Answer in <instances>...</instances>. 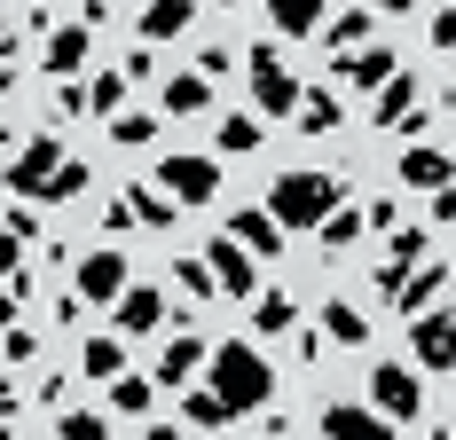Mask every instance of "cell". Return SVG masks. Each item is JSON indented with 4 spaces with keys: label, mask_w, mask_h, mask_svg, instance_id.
<instances>
[{
    "label": "cell",
    "mask_w": 456,
    "mask_h": 440,
    "mask_svg": "<svg viewBox=\"0 0 456 440\" xmlns=\"http://www.w3.org/2000/svg\"><path fill=\"white\" fill-rule=\"evenodd\" d=\"M322 338H330V346H370V314L354 307V299H330V307H322Z\"/></svg>",
    "instance_id": "cell-24"
},
{
    "label": "cell",
    "mask_w": 456,
    "mask_h": 440,
    "mask_svg": "<svg viewBox=\"0 0 456 440\" xmlns=\"http://www.w3.org/2000/svg\"><path fill=\"white\" fill-rule=\"evenodd\" d=\"M205 362H213V346H205L197 330H174V338L158 346V386H166V394H182V386L205 370Z\"/></svg>",
    "instance_id": "cell-13"
},
{
    "label": "cell",
    "mask_w": 456,
    "mask_h": 440,
    "mask_svg": "<svg viewBox=\"0 0 456 440\" xmlns=\"http://www.w3.org/2000/svg\"><path fill=\"white\" fill-rule=\"evenodd\" d=\"M55 440H110V417L102 409H63L55 417Z\"/></svg>",
    "instance_id": "cell-32"
},
{
    "label": "cell",
    "mask_w": 456,
    "mask_h": 440,
    "mask_svg": "<svg viewBox=\"0 0 456 440\" xmlns=\"http://www.w3.org/2000/svg\"><path fill=\"white\" fill-rule=\"evenodd\" d=\"M8 189H16V197H40V205H71V197L87 189V166H79L55 134H40V142H24V150H16Z\"/></svg>",
    "instance_id": "cell-1"
},
{
    "label": "cell",
    "mask_w": 456,
    "mask_h": 440,
    "mask_svg": "<svg viewBox=\"0 0 456 440\" xmlns=\"http://www.w3.org/2000/svg\"><path fill=\"white\" fill-rule=\"evenodd\" d=\"M362 220H370V205H354V197H346V205H338V213L315 228V236H322V252H346V244L362 236Z\"/></svg>",
    "instance_id": "cell-29"
},
{
    "label": "cell",
    "mask_w": 456,
    "mask_h": 440,
    "mask_svg": "<svg viewBox=\"0 0 456 440\" xmlns=\"http://www.w3.org/2000/svg\"><path fill=\"white\" fill-rule=\"evenodd\" d=\"M410 362L433 378V370H456V314L449 307H425L410 322Z\"/></svg>",
    "instance_id": "cell-8"
},
{
    "label": "cell",
    "mask_w": 456,
    "mask_h": 440,
    "mask_svg": "<svg viewBox=\"0 0 456 440\" xmlns=\"http://www.w3.org/2000/svg\"><path fill=\"white\" fill-rule=\"evenodd\" d=\"M252 330H260V338L299 330V299H291V291H260V299H252Z\"/></svg>",
    "instance_id": "cell-25"
},
{
    "label": "cell",
    "mask_w": 456,
    "mask_h": 440,
    "mask_svg": "<svg viewBox=\"0 0 456 440\" xmlns=\"http://www.w3.org/2000/svg\"><path fill=\"white\" fill-rule=\"evenodd\" d=\"M370 8H378V16H410L417 0H370Z\"/></svg>",
    "instance_id": "cell-43"
},
{
    "label": "cell",
    "mask_w": 456,
    "mask_h": 440,
    "mask_svg": "<svg viewBox=\"0 0 456 440\" xmlns=\"http://www.w3.org/2000/svg\"><path fill=\"white\" fill-rule=\"evenodd\" d=\"M110 409H118V417H142V409H150V386H142V378H110Z\"/></svg>",
    "instance_id": "cell-37"
},
{
    "label": "cell",
    "mask_w": 456,
    "mask_h": 440,
    "mask_svg": "<svg viewBox=\"0 0 456 440\" xmlns=\"http://www.w3.org/2000/svg\"><path fill=\"white\" fill-rule=\"evenodd\" d=\"M244 71H252V102H260V118H299L307 87H299V79L283 71V47H275V40H252Z\"/></svg>",
    "instance_id": "cell-4"
},
{
    "label": "cell",
    "mask_w": 456,
    "mask_h": 440,
    "mask_svg": "<svg viewBox=\"0 0 456 440\" xmlns=\"http://www.w3.org/2000/svg\"><path fill=\"white\" fill-rule=\"evenodd\" d=\"M228 236H236V244H252V252H260V260H275V252H283V236H291V228H283V220H275L268 205H236V220H228Z\"/></svg>",
    "instance_id": "cell-17"
},
{
    "label": "cell",
    "mask_w": 456,
    "mask_h": 440,
    "mask_svg": "<svg viewBox=\"0 0 456 440\" xmlns=\"http://www.w3.org/2000/svg\"><path fill=\"white\" fill-rule=\"evenodd\" d=\"M142 440H189V425H166V417H158V425H150Z\"/></svg>",
    "instance_id": "cell-42"
},
{
    "label": "cell",
    "mask_w": 456,
    "mask_h": 440,
    "mask_svg": "<svg viewBox=\"0 0 456 440\" xmlns=\"http://www.w3.org/2000/svg\"><path fill=\"white\" fill-rule=\"evenodd\" d=\"M8 244H16V252H32V244H40V220H32V197H16V205H8Z\"/></svg>",
    "instance_id": "cell-35"
},
{
    "label": "cell",
    "mask_w": 456,
    "mask_h": 440,
    "mask_svg": "<svg viewBox=\"0 0 456 440\" xmlns=\"http://www.w3.org/2000/svg\"><path fill=\"white\" fill-rule=\"evenodd\" d=\"M441 291H449V267H441V260H417L410 275H402V291H394V314H410V322H417Z\"/></svg>",
    "instance_id": "cell-18"
},
{
    "label": "cell",
    "mask_w": 456,
    "mask_h": 440,
    "mask_svg": "<svg viewBox=\"0 0 456 440\" xmlns=\"http://www.w3.org/2000/svg\"><path fill=\"white\" fill-rule=\"evenodd\" d=\"M126 87H134V71H126V63H118V71H94V118H118V110H126Z\"/></svg>",
    "instance_id": "cell-30"
},
{
    "label": "cell",
    "mask_w": 456,
    "mask_h": 440,
    "mask_svg": "<svg viewBox=\"0 0 456 440\" xmlns=\"http://www.w3.org/2000/svg\"><path fill=\"white\" fill-rule=\"evenodd\" d=\"M260 134H268V126H260L252 110H228V118H221V134H213V142H221L228 158H244V150H260Z\"/></svg>",
    "instance_id": "cell-31"
},
{
    "label": "cell",
    "mask_w": 456,
    "mask_h": 440,
    "mask_svg": "<svg viewBox=\"0 0 456 440\" xmlns=\"http://www.w3.org/2000/svg\"><path fill=\"white\" fill-rule=\"evenodd\" d=\"M322 40L338 47V55H346V47H370V40H378V8H346V16H330Z\"/></svg>",
    "instance_id": "cell-27"
},
{
    "label": "cell",
    "mask_w": 456,
    "mask_h": 440,
    "mask_svg": "<svg viewBox=\"0 0 456 440\" xmlns=\"http://www.w3.org/2000/svg\"><path fill=\"white\" fill-rule=\"evenodd\" d=\"M32 354H40V338H32V330H24V322H16V330H8V370H24V362H32Z\"/></svg>",
    "instance_id": "cell-39"
},
{
    "label": "cell",
    "mask_w": 456,
    "mask_h": 440,
    "mask_svg": "<svg viewBox=\"0 0 456 440\" xmlns=\"http://www.w3.org/2000/svg\"><path fill=\"white\" fill-rule=\"evenodd\" d=\"M213 386H221V394L236 401V417H244V409H268L275 370H268V354H260V346L228 338V346H213Z\"/></svg>",
    "instance_id": "cell-3"
},
{
    "label": "cell",
    "mask_w": 456,
    "mask_h": 440,
    "mask_svg": "<svg viewBox=\"0 0 456 440\" xmlns=\"http://www.w3.org/2000/svg\"><path fill=\"white\" fill-rule=\"evenodd\" d=\"M205 260H213V275H221V291H228V299H260V291H268V283H260V267H252L260 252H252V244H236L228 228L213 236V244H205Z\"/></svg>",
    "instance_id": "cell-9"
},
{
    "label": "cell",
    "mask_w": 456,
    "mask_h": 440,
    "mask_svg": "<svg viewBox=\"0 0 456 440\" xmlns=\"http://www.w3.org/2000/svg\"><path fill=\"white\" fill-rule=\"evenodd\" d=\"M126 213H134L142 228H174L182 197H174V189H126Z\"/></svg>",
    "instance_id": "cell-28"
},
{
    "label": "cell",
    "mask_w": 456,
    "mask_h": 440,
    "mask_svg": "<svg viewBox=\"0 0 456 440\" xmlns=\"http://www.w3.org/2000/svg\"><path fill=\"white\" fill-rule=\"evenodd\" d=\"M126 260H118V244H102V252H87V260H71V291L87 299V307H118L126 299Z\"/></svg>",
    "instance_id": "cell-5"
},
{
    "label": "cell",
    "mask_w": 456,
    "mask_h": 440,
    "mask_svg": "<svg viewBox=\"0 0 456 440\" xmlns=\"http://www.w3.org/2000/svg\"><path fill=\"white\" fill-rule=\"evenodd\" d=\"M346 205V181L338 174H315V166H283L268 189V213L283 220V228H322V220Z\"/></svg>",
    "instance_id": "cell-2"
},
{
    "label": "cell",
    "mask_w": 456,
    "mask_h": 440,
    "mask_svg": "<svg viewBox=\"0 0 456 440\" xmlns=\"http://www.w3.org/2000/svg\"><path fill=\"white\" fill-rule=\"evenodd\" d=\"M394 174H402V189H425V197H433V189H449V174H456V150H433V142H410Z\"/></svg>",
    "instance_id": "cell-15"
},
{
    "label": "cell",
    "mask_w": 456,
    "mask_h": 440,
    "mask_svg": "<svg viewBox=\"0 0 456 440\" xmlns=\"http://www.w3.org/2000/svg\"><path fill=\"white\" fill-rule=\"evenodd\" d=\"M126 330H94L87 346H79V378H94V386H110V378H126V346H118Z\"/></svg>",
    "instance_id": "cell-19"
},
{
    "label": "cell",
    "mask_w": 456,
    "mask_h": 440,
    "mask_svg": "<svg viewBox=\"0 0 456 440\" xmlns=\"http://www.w3.org/2000/svg\"><path fill=\"white\" fill-rule=\"evenodd\" d=\"M322 440H394V417L378 409V401H330L322 409Z\"/></svg>",
    "instance_id": "cell-11"
},
{
    "label": "cell",
    "mask_w": 456,
    "mask_h": 440,
    "mask_svg": "<svg viewBox=\"0 0 456 440\" xmlns=\"http://www.w3.org/2000/svg\"><path fill=\"white\" fill-rule=\"evenodd\" d=\"M79 110H94V94L71 87V79H55V94H47V118H79Z\"/></svg>",
    "instance_id": "cell-36"
},
{
    "label": "cell",
    "mask_w": 456,
    "mask_h": 440,
    "mask_svg": "<svg viewBox=\"0 0 456 440\" xmlns=\"http://www.w3.org/2000/svg\"><path fill=\"white\" fill-rule=\"evenodd\" d=\"M394 71H402V63H394V47H386V40L346 47V55H338V87H354V94H378Z\"/></svg>",
    "instance_id": "cell-12"
},
{
    "label": "cell",
    "mask_w": 456,
    "mask_h": 440,
    "mask_svg": "<svg viewBox=\"0 0 456 440\" xmlns=\"http://www.w3.org/2000/svg\"><path fill=\"white\" fill-rule=\"evenodd\" d=\"M158 189H174L182 205H213L221 197V166L205 150H174V158H158Z\"/></svg>",
    "instance_id": "cell-6"
},
{
    "label": "cell",
    "mask_w": 456,
    "mask_h": 440,
    "mask_svg": "<svg viewBox=\"0 0 456 440\" xmlns=\"http://www.w3.org/2000/svg\"><path fill=\"white\" fill-rule=\"evenodd\" d=\"M370 401H378L394 425L425 417V386H417V370H410V362H378V370H370Z\"/></svg>",
    "instance_id": "cell-10"
},
{
    "label": "cell",
    "mask_w": 456,
    "mask_h": 440,
    "mask_svg": "<svg viewBox=\"0 0 456 440\" xmlns=\"http://www.w3.org/2000/svg\"><path fill=\"white\" fill-rule=\"evenodd\" d=\"M174 283H182L189 299H221V275H213V260H174Z\"/></svg>",
    "instance_id": "cell-33"
},
{
    "label": "cell",
    "mask_w": 456,
    "mask_h": 440,
    "mask_svg": "<svg viewBox=\"0 0 456 440\" xmlns=\"http://www.w3.org/2000/svg\"><path fill=\"white\" fill-rule=\"evenodd\" d=\"M182 417H189V433H221L228 417H236V401L221 386H197V394H182Z\"/></svg>",
    "instance_id": "cell-22"
},
{
    "label": "cell",
    "mask_w": 456,
    "mask_h": 440,
    "mask_svg": "<svg viewBox=\"0 0 456 440\" xmlns=\"http://www.w3.org/2000/svg\"><path fill=\"white\" fill-rule=\"evenodd\" d=\"M425 32H433V47H456V8H433V24H425Z\"/></svg>",
    "instance_id": "cell-41"
},
{
    "label": "cell",
    "mask_w": 456,
    "mask_h": 440,
    "mask_svg": "<svg viewBox=\"0 0 456 440\" xmlns=\"http://www.w3.org/2000/svg\"><path fill=\"white\" fill-rule=\"evenodd\" d=\"M268 24L275 40H307V32H322V0H268Z\"/></svg>",
    "instance_id": "cell-23"
},
{
    "label": "cell",
    "mask_w": 456,
    "mask_h": 440,
    "mask_svg": "<svg viewBox=\"0 0 456 440\" xmlns=\"http://www.w3.org/2000/svg\"><path fill=\"white\" fill-rule=\"evenodd\" d=\"M24 299H32V267H24V252H16V260H8V307H24Z\"/></svg>",
    "instance_id": "cell-38"
},
{
    "label": "cell",
    "mask_w": 456,
    "mask_h": 440,
    "mask_svg": "<svg viewBox=\"0 0 456 440\" xmlns=\"http://www.w3.org/2000/svg\"><path fill=\"white\" fill-rule=\"evenodd\" d=\"M189 24H197V0H142V40H182Z\"/></svg>",
    "instance_id": "cell-21"
},
{
    "label": "cell",
    "mask_w": 456,
    "mask_h": 440,
    "mask_svg": "<svg viewBox=\"0 0 456 440\" xmlns=\"http://www.w3.org/2000/svg\"><path fill=\"white\" fill-rule=\"evenodd\" d=\"M338 126H346L338 87H307V102H299V134H338Z\"/></svg>",
    "instance_id": "cell-26"
},
{
    "label": "cell",
    "mask_w": 456,
    "mask_h": 440,
    "mask_svg": "<svg viewBox=\"0 0 456 440\" xmlns=\"http://www.w3.org/2000/svg\"><path fill=\"white\" fill-rule=\"evenodd\" d=\"M228 63H236V47H228V40H213V47H205V55H197V71H205V79H221Z\"/></svg>",
    "instance_id": "cell-40"
},
{
    "label": "cell",
    "mask_w": 456,
    "mask_h": 440,
    "mask_svg": "<svg viewBox=\"0 0 456 440\" xmlns=\"http://www.w3.org/2000/svg\"><path fill=\"white\" fill-rule=\"evenodd\" d=\"M94 55V24H55L40 40V63H47V79H71L79 63Z\"/></svg>",
    "instance_id": "cell-14"
},
{
    "label": "cell",
    "mask_w": 456,
    "mask_h": 440,
    "mask_svg": "<svg viewBox=\"0 0 456 440\" xmlns=\"http://www.w3.org/2000/svg\"><path fill=\"white\" fill-rule=\"evenodd\" d=\"M275 440H283V433H275Z\"/></svg>",
    "instance_id": "cell-44"
},
{
    "label": "cell",
    "mask_w": 456,
    "mask_h": 440,
    "mask_svg": "<svg viewBox=\"0 0 456 440\" xmlns=\"http://www.w3.org/2000/svg\"><path fill=\"white\" fill-rule=\"evenodd\" d=\"M102 126H110V142H118V150H142V142L158 134V118H150V110H118V118H102Z\"/></svg>",
    "instance_id": "cell-34"
},
{
    "label": "cell",
    "mask_w": 456,
    "mask_h": 440,
    "mask_svg": "<svg viewBox=\"0 0 456 440\" xmlns=\"http://www.w3.org/2000/svg\"><path fill=\"white\" fill-rule=\"evenodd\" d=\"M205 102H213V79H205V71H174V79L158 87V110H166V118H197Z\"/></svg>",
    "instance_id": "cell-20"
},
{
    "label": "cell",
    "mask_w": 456,
    "mask_h": 440,
    "mask_svg": "<svg viewBox=\"0 0 456 440\" xmlns=\"http://www.w3.org/2000/svg\"><path fill=\"white\" fill-rule=\"evenodd\" d=\"M425 118H433V102H425V87H417L410 71H394L378 87V102H370V126H394V134H417Z\"/></svg>",
    "instance_id": "cell-7"
},
{
    "label": "cell",
    "mask_w": 456,
    "mask_h": 440,
    "mask_svg": "<svg viewBox=\"0 0 456 440\" xmlns=\"http://www.w3.org/2000/svg\"><path fill=\"white\" fill-rule=\"evenodd\" d=\"M110 322H118L126 338H150V330L166 322V291H158V283H126V299L110 307Z\"/></svg>",
    "instance_id": "cell-16"
}]
</instances>
